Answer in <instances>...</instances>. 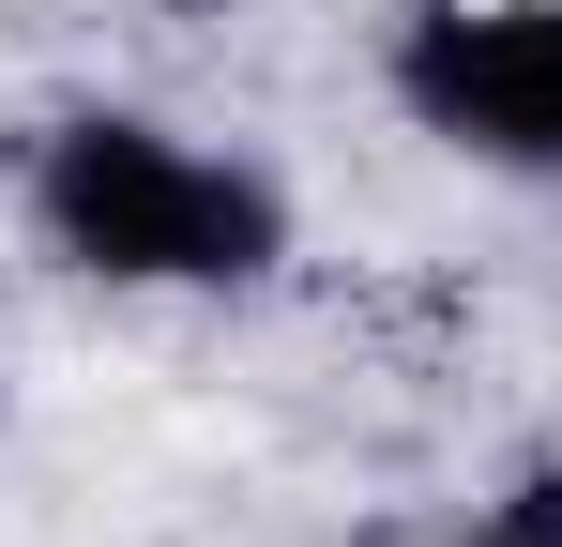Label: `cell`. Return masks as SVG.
<instances>
[{"label": "cell", "instance_id": "obj_1", "mask_svg": "<svg viewBox=\"0 0 562 547\" xmlns=\"http://www.w3.org/2000/svg\"><path fill=\"white\" fill-rule=\"evenodd\" d=\"M31 228H46V259L106 274V289H259L289 259L274 168L198 153L137 107H92L31 153Z\"/></svg>", "mask_w": 562, "mask_h": 547}, {"label": "cell", "instance_id": "obj_2", "mask_svg": "<svg viewBox=\"0 0 562 547\" xmlns=\"http://www.w3.org/2000/svg\"><path fill=\"white\" fill-rule=\"evenodd\" d=\"M395 107L486 168H562V0H426L395 31Z\"/></svg>", "mask_w": 562, "mask_h": 547}, {"label": "cell", "instance_id": "obj_3", "mask_svg": "<svg viewBox=\"0 0 562 547\" xmlns=\"http://www.w3.org/2000/svg\"><path fill=\"white\" fill-rule=\"evenodd\" d=\"M153 15H228V0H153Z\"/></svg>", "mask_w": 562, "mask_h": 547}]
</instances>
